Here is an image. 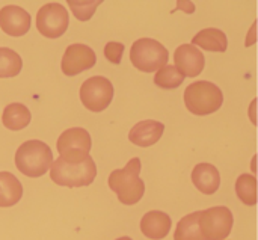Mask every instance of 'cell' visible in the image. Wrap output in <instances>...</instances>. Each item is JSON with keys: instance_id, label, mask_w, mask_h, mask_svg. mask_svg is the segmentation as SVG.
Here are the masks:
<instances>
[{"instance_id": "3", "label": "cell", "mask_w": 258, "mask_h": 240, "mask_svg": "<svg viewBox=\"0 0 258 240\" xmlns=\"http://www.w3.org/2000/svg\"><path fill=\"white\" fill-rule=\"evenodd\" d=\"M48 171L53 183L71 189L89 186L97 177V166L91 156L80 163H68L59 157L53 160Z\"/></svg>"}, {"instance_id": "15", "label": "cell", "mask_w": 258, "mask_h": 240, "mask_svg": "<svg viewBox=\"0 0 258 240\" xmlns=\"http://www.w3.org/2000/svg\"><path fill=\"white\" fill-rule=\"evenodd\" d=\"M192 182L204 195H213L221 186V174L212 163H198L192 171Z\"/></svg>"}, {"instance_id": "11", "label": "cell", "mask_w": 258, "mask_h": 240, "mask_svg": "<svg viewBox=\"0 0 258 240\" xmlns=\"http://www.w3.org/2000/svg\"><path fill=\"white\" fill-rule=\"evenodd\" d=\"M206 59L200 48L194 47L192 44L178 45L174 53V67L184 76V77H197L204 70Z\"/></svg>"}, {"instance_id": "25", "label": "cell", "mask_w": 258, "mask_h": 240, "mask_svg": "<svg viewBox=\"0 0 258 240\" xmlns=\"http://www.w3.org/2000/svg\"><path fill=\"white\" fill-rule=\"evenodd\" d=\"M115 240H133V239H130L128 236H124V237H118V239H115Z\"/></svg>"}, {"instance_id": "8", "label": "cell", "mask_w": 258, "mask_h": 240, "mask_svg": "<svg viewBox=\"0 0 258 240\" xmlns=\"http://www.w3.org/2000/svg\"><path fill=\"white\" fill-rule=\"evenodd\" d=\"M113 85L103 76H94L83 82L80 88V101L91 112H103L113 100Z\"/></svg>"}, {"instance_id": "7", "label": "cell", "mask_w": 258, "mask_h": 240, "mask_svg": "<svg viewBox=\"0 0 258 240\" xmlns=\"http://www.w3.org/2000/svg\"><path fill=\"white\" fill-rule=\"evenodd\" d=\"M234 216L225 206L200 210V230L206 240L227 239L233 230Z\"/></svg>"}, {"instance_id": "13", "label": "cell", "mask_w": 258, "mask_h": 240, "mask_svg": "<svg viewBox=\"0 0 258 240\" xmlns=\"http://www.w3.org/2000/svg\"><path fill=\"white\" fill-rule=\"evenodd\" d=\"M172 227V221L168 213L160 210H151L141 219V231L151 240L165 239Z\"/></svg>"}, {"instance_id": "6", "label": "cell", "mask_w": 258, "mask_h": 240, "mask_svg": "<svg viewBox=\"0 0 258 240\" xmlns=\"http://www.w3.org/2000/svg\"><path fill=\"white\" fill-rule=\"evenodd\" d=\"M92 147L91 135L82 127H73L65 130L56 144L59 157L68 163H80L89 157Z\"/></svg>"}, {"instance_id": "17", "label": "cell", "mask_w": 258, "mask_h": 240, "mask_svg": "<svg viewBox=\"0 0 258 240\" xmlns=\"http://www.w3.org/2000/svg\"><path fill=\"white\" fill-rule=\"evenodd\" d=\"M23 197L20 180L11 172H0V207H12Z\"/></svg>"}, {"instance_id": "19", "label": "cell", "mask_w": 258, "mask_h": 240, "mask_svg": "<svg viewBox=\"0 0 258 240\" xmlns=\"http://www.w3.org/2000/svg\"><path fill=\"white\" fill-rule=\"evenodd\" d=\"M174 240H206L200 230V212L186 215L178 221Z\"/></svg>"}, {"instance_id": "1", "label": "cell", "mask_w": 258, "mask_h": 240, "mask_svg": "<svg viewBox=\"0 0 258 240\" xmlns=\"http://www.w3.org/2000/svg\"><path fill=\"white\" fill-rule=\"evenodd\" d=\"M141 160L133 157L122 169H115L109 175V188L113 191L124 206H133L141 201L145 194V183L139 178Z\"/></svg>"}, {"instance_id": "24", "label": "cell", "mask_w": 258, "mask_h": 240, "mask_svg": "<svg viewBox=\"0 0 258 240\" xmlns=\"http://www.w3.org/2000/svg\"><path fill=\"white\" fill-rule=\"evenodd\" d=\"M122 53H124V45H122L121 42L110 41V42H107L106 47H104V56L107 57L109 62H112V64H115V65H119V64H121Z\"/></svg>"}, {"instance_id": "23", "label": "cell", "mask_w": 258, "mask_h": 240, "mask_svg": "<svg viewBox=\"0 0 258 240\" xmlns=\"http://www.w3.org/2000/svg\"><path fill=\"white\" fill-rule=\"evenodd\" d=\"M100 5H101L100 0H94V2H91V0H77V2L70 0V2H68V6L71 8L74 17H76L77 20H80V21L89 20V18L94 15L95 9H97Z\"/></svg>"}, {"instance_id": "9", "label": "cell", "mask_w": 258, "mask_h": 240, "mask_svg": "<svg viewBox=\"0 0 258 240\" xmlns=\"http://www.w3.org/2000/svg\"><path fill=\"white\" fill-rule=\"evenodd\" d=\"M70 24V17L60 3L51 2L44 5L36 14V29L45 38H59L62 36Z\"/></svg>"}, {"instance_id": "16", "label": "cell", "mask_w": 258, "mask_h": 240, "mask_svg": "<svg viewBox=\"0 0 258 240\" xmlns=\"http://www.w3.org/2000/svg\"><path fill=\"white\" fill-rule=\"evenodd\" d=\"M192 45L197 47V48L200 47V48L207 50V51L224 53V51H227L228 39H227V35L221 29L209 27V29L200 30L192 38Z\"/></svg>"}, {"instance_id": "2", "label": "cell", "mask_w": 258, "mask_h": 240, "mask_svg": "<svg viewBox=\"0 0 258 240\" xmlns=\"http://www.w3.org/2000/svg\"><path fill=\"white\" fill-rule=\"evenodd\" d=\"M53 163V153L45 142L38 139L23 142L15 153V166L26 177L44 175Z\"/></svg>"}, {"instance_id": "4", "label": "cell", "mask_w": 258, "mask_h": 240, "mask_svg": "<svg viewBox=\"0 0 258 240\" xmlns=\"http://www.w3.org/2000/svg\"><path fill=\"white\" fill-rule=\"evenodd\" d=\"M224 103L222 91L212 82L200 80L189 85L184 91V104L189 112L198 116L215 113Z\"/></svg>"}, {"instance_id": "22", "label": "cell", "mask_w": 258, "mask_h": 240, "mask_svg": "<svg viewBox=\"0 0 258 240\" xmlns=\"http://www.w3.org/2000/svg\"><path fill=\"white\" fill-rule=\"evenodd\" d=\"M184 80V76L174 67V65H165L160 70H157L154 76V83L162 89H175L178 88Z\"/></svg>"}, {"instance_id": "10", "label": "cell", "mask_w": 258, "mask_h": 240, "mask_svg": "<svg viewBox=\"0 0 258 240\" xmlns=\"http://www.w3.org/2000/svg\"><path fill=\"white\" fill-rule=\"evenodd\" d=\"M97 62V56L89 45L85 44H71L63 53L60 70L65 76H77L89 68H92Z\"/></svg>"}, {"instance_id": "20", "label": "cell", "mask_w": 258, "mask_h": 240, "mask_svg": "<svg viewBox=\"0 0 258 240\" xmlns=\"http://www.w3.org/2000/svg\"><path fill=\"white\" fill-rule=\"evenodd\" d=\"M236 194L237 198L245 206L257 204V178L249 174H242L236 182Z\"/></svg>"}, {"instance_id": "12", "label": "cell", "mask_w": 258, "mask_h": 240, "mask_svg": "<svg viewBox=\"0 0 258 240\" xmlns=\"http://www.w3.org/2000/svg\"><path fill=\"white\" fill-rule=\"evenodd\" d=\"M0 27L9 36H23L30 29V15L15 5L3 6L0 9Z\"/></svg>"}, {"instance_id": "14", "label": "cell", "mask_w": 258, "mask_h": 240, "mask_svg": "<svg viewBox=\"0 0 258 240\" xmlns=\"http://www.w3.org/2000/svg\"><path fill=\"white\" fill-rule=\"evenodd\" d=\"M165 132V126L156 119H145L135 124L128 133V139L132 144L138 147H151L162 138Z\"/></svg>"}, {"instance_id": "18", "label": "cell", "mask_w": 258, "mask_h": 240, "mask_svg": "<svg viewBox=\"0 0 258 240\" xmlns=\"http://www.w3.org/2000/svg\"><path fill=\"white\" fill-rule=\"evenodd\" d=\"M32 115L29 109L21 103H11L5 107L2 115V123L8 130L18 132L29 126Z\"/></svg>"}, {"instance_id": "5", "label": "cell", "mask_w": 258, "mask_h": 240, "mask_svg": "<svg viewBox=\"0 0 258 240\" xmlns=\"http://www.w3.org/2000/svg\"><path fill=\"white\" fill-rule=\"evenodd\" d=\"M130 59L133 67L139 71L153 73L168 65L169 51L156 39L141 38L133 42L130 48Z\"/></svg>"}, {"instance_id": "21", "label": "cell", "mask_w": 258, "mask_h": 240, "mask_svg": "<svg viewBox=\"0 0 258 240\" xmlns=\"http://www.w3.org/2000/svg\"><path fill=\"white\" fill-rule=\"evenodd\" d=\"M23 68V61L17 51L8 47H0V79L15 77Z\"/></svg>"}]
</instances>
